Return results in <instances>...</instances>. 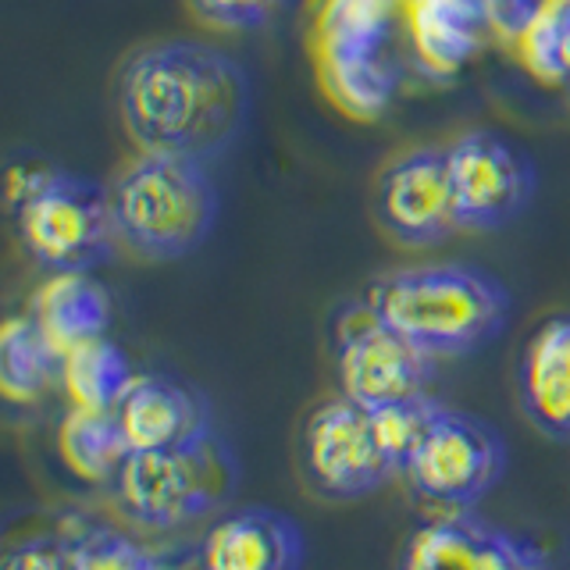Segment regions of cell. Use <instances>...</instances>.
<instances>
[{
    "label": "cell",
    "mask_w": 570,
    "mask_h": 570,
    "mask_svg": "<svg viewBox=\"0 0 570 570\" xmlns=\"http://www.w3.org/2000/svg\"><path fill=\"white\" fill-rule=\"evenodd\" d=\"M61 385V353L32 314H11L0 332V389L11 403H36Z\"/></svg>",
    "instance_id": "obj_18"
},
{
    "label": "cell",
    "mask_w": 570,
    "mask_h": 570,
    "mask_svg": "<svg viewBox=\"0 0 570 570\" xmlns=\"http://www.w3.org/2000/svg\"><path fill=\"white\" fill-rule=\"evenodd\" d=\"M546 0H485L489 32H499L503 40H521L539 18Z\"/></svg>",
    "instance_id": "obj_27"
},
{
    "label": "cell",
    "mask_w": 570,
    "mask_h": 570,
    "mask_svg": "<svg viewBox=\"0 0 570 570\" xmlns=\"http://www.w3.org/2000/svg\"><path fill=\"white\" fill-rule=\"evenodd\" d=\"M246 68L200 40L136 50L118 71V115L139 154L214 160L249 121Z\"/></svg>",
    "instance_id": "obj_1"
},
{
    "label": "cell",
    "mask_w": 570,
    "mask_h": 570,
    "mask_svg": "<svg viewBox=\"0 0 570 570\" xmlns=\"http://www.w3.org/2000/svg\"><path fill=\"white\" fill-rule=\"evenodd\" d=\"M507 474V442L485 417L442 406L403 468L417 499L442 510H471Z\"/></svg>",
    "instance_id": "obj_6"
},
{
    "label": "cell",
    "mask_w": 570,
    "mask_h": 570,
    "mask_svg": "<svg viewBox=\"0 0 570 570\" xmlns=\"http://www.w3.org/2000/svg\"><path fill=\"white\" fill-rule=\"evenodd\" d=\"M4 570H79L76 539L71 531L32 534L4 552Z\"/></svg>",
    "instance_id": "obj_26"
},
{
    "label": "cell",
    "mask_w": 570,
    "mask_h": 570,
    "mask_svg": "<svg viewBox=\"0 0 570 570\" xmlns=\"http://www.w3.org/2000/svg\"><path fill=\"white\" fill-rule=\"evenodd\" d=\"M136 371L115 338H89L61 356V389L71 406L86 410H115L129 392Z\"/></svg>",
    "instance_id": "obj_20"
},
{
    "label": "cell",
    "mask_w": 570,
    "mask_h": 570,
    "mask_svg": "<svg viewBox=\"0 0 570 570\" xmlns=\"http://www.w3.org/2000/svg\"><path fill=\"white\" fill-rule=\"evenodd\" d=\"M517 400L531 428L570 442V314H552L528 335L517 361Z\"/></svg>",
    "instance_id": "obj_13"
},
{
    "label": "cell",
    "mask_w": 570,
    "mask_h": 570,
    "mask_svg": "<svg viewBox=\"0 0 570 570\" xmlns=\"http://www.w3.org/2000/svg\"><path fill=\"white\" fill-rule=\"evenodd\" d=\"M29 314L61 356L111 328V296L94 272H50L36 289Z\"/></svg>",
    "instance_id": "obj_14"
},
{
    "label": "cell",
    "mask_w": 570,
    "mask_h": 570,
    "mask_svg": "<svg viewBox=\"0 0 570 570\" xmlns=\"http://www.w3.org/2000/svg\"><path fill=\"white\" fill-rule=\"evenodd\" d=\"M389 328L424 353L463 356L489 346L510 321V289L474 264H417L389 272L364 296Z\"/></svg>",
    "instance_id": "obj_2"
},
{
    "label": "cell",
    "mask_w": 570,
    "mask_h": 570,
    "mask_svg": "<svg viewBox=\"0 0 570 570\" xmlns=\"http://www.w3.org/2000/svg\"><path fill=\"white\" fill-rule=\"evenodd\" d=\"M374 210L392 239L428 246L460 228L450 154L445 147H414L392 157L374 186Z\"/></svg>",
    "instance_id": "obj_10"
},
{
    "label": "cell",
    "mask_w": 570,
    "mask_h": 570,
    "mask_svg": "<svg viewBox=\"0 0 570 570\" xmlns=\"http://www.w3.org/2000/svg\"><path fill=\"white\" fill-rule=\"evenodd\" d=\"M71 539H76L79 570H165L147 549L125 539L115 528L71 521Z\"/></svg>",
    "instance_id": "obj_24"
},
{
    "label": "cell",
    "mask_w": 570,
    "mask_h": 570,
    "mask_svg": "<svg viewBox=\"0 0 570 570\" xmlns=\"http://www.w3.org/2000/svg\"><path fill=\"white\" fill-rule=\"evenodd\" d=\"M58 450L68 468L82 481L115 485V478L125 468V460H129L132 445L125 439L115 410L71 406L58 428Z\"/></svg>",
    "instance_id": "obj_17"
},
{
    "label": "cell",
    "mask_w": 570,
    "mask_h": 570,
    "mask_svg": "<svg viewBox=\"0 0 570 570\" xmlns=\"http://www.w3.org/2000/svg\"><path fill=\"white\" fill-rule=\"evenodd\" d=\"M489 521L468 510H445L424 521L403 549L400 570H481Z\"/></svg>",
    "instance_id": "obj_19"
},
{
    "label": "cell",
    "mask_w": 570,
    "mask_h": 570,
    "mask_svg": "<svg viewBox=\"0 0 570 570\" xmlns=\"http://www.w3.org/2000/svg\"><path fill=\"white\" fill-rule=\"evenodd\" d=\"M293 0H189V8L204 18L207 26L225 32H254L289 8Z\"/></svg>",
    "instance_id": "obj_25"
},
{
    "label": "cell",
    "mask_w": 570,
    "mask_h": 570,
    "mask_svg": "<svg viewBox=\"0 0 570 570\" xmlns=\"http://www.w3.org/2000/svg\"><path fill=\"white\" fill-rule=\"evenodd\" d=\"M303 531L293 517L267 507L222 513L196 549V570H299Z\"/></svg>",
    "instance_id": "obj_11"
},
{
    "label": "cell",
    "mask_w": 570,
    "mask_h": 570,
    "mask_svg": "<svg viewBox=\"0 0 570 570\" xmlns=\"http://www.w3.org/2000/svg\"><path fill=\"white\" fill-rule=\"evenodd\" d=\"M239 485V463L228 442L210 432L175 450L129 453L115 478V499L142 528L168 531L222 510Z\"/></svg>",
    "instance_id": "obj_5"
},
{
    "label": "cell",
    "mask_w": 570,
    "mask_h": 570,
    "mask_svg": "<svg viewBox=\"0 0 570 570\" xmlns=\"http://www.w3.org/2000/svg\"><path fill=\"white\" fill-rule=\"evenodd\" d=\"M321 82H325L328 97L356 118H379L400 86L396 71H392L385 58L343 68H321Z\"/></svg>",
    "instance_id": "obj_21"
},
{
    "label": "cell",
    "mask_w": 570,
    "mask_h": 570,
    "mask_svg": "<svg viewBox=\"0 0 570 570\" xmlns=\"http://www.w3.org/2000/svg\"><path fill=\"white\" fill-rule=\"evenodd\" d=\"M442 403L432 396V392H424V396H414V400H403V403H389V406H379L371 410L374 414V424H379V439L385 445V453L392 460V468L403 474V468L414 456V450L421 445V439L428 435V428L439 417Z\"/></svg>",
    "instance_id": "obj_23"
},
{
    "label": "cell",
    "mask_w": 570,
    "mask_h": 570,
    "mask_svg": "<svg viewBox=\"0 0 570 570\" xmlns=\"http://www.w3.org/2000/svg\"><path fill=\"white\" fill-rule=\"evenodd\" d=\"M406 14L424 68L439 76L456 71L489 32L485 0H406Z\"/></svg>",
    "instance_id": "obj_15"
},
{
    "label": "cell",
    "mask_w": 570,
    "mask_h": 570,
    "mask_svg": "<svg viewBox=\"0 0 570 570\" xmlns=\"http://www.w3.org/2000/svg\"><path fill=\"white\" fill-rule=\"evenodd\" d=\"M8 200L26 254L47 272H94L121 246L111 186L89 175L29 165L11 171Z\"/></svg>",
    "instance_id": "obj_4"
},
{
    "label": "cell",
    "mask_w": 570,
    "mask_h": 570,
    "mask_svg": "<svg viewBox=\"0 0 570 570\" xmlns=\"http://www.w3.org/2000/svg\"><path fill=\"white\" fill-rule=\"evenodd\" d=\"M400 0H328L317 26V65L343 68L382 61Z\"/></svg>",
    "instance_id": "obj_16"
},
{
    "label": "cell",
    "mask_w": 570,
    "mask_h": 570,
    "mask_svg": "<svg viewBox=\"0 0 570 570\" xmlns=\"http://www.w3.org/2000/svg\"><path fill=\"white\" fill-rule=\"evenodd\" d=\"M567 89H570V79H567Z\"/></svg>",
    "instance_id": "obj_28"
},
{
    "label": "cell",
    "mask_w": 570,
    "mask_h": 570,
    "mask_svg": "<svg viewBox=\"0 0 570 570\" xmlns=\"http://www.w3.org/2000/svg\"><path fill=\"white\" fill-rule=\"evenodd\" d=\"M335 364L343 396L367 410L424 396L435 382V356L389 328L364 299L335 317Z\"/></svg>",
    "instance_id": "obj_7"
},
{
    "label": "cell",
    "mask_w": 570,
    "mask_h": 570,
    "mask_svg": "<svg viewBox=\"0 0 570 570\" xmlns=\"http://www.w3.org/2000/svg\"><path fill=\"white\" fill-rule=\"evenodd\" d=\"M121 249L139 261H183L196 254L218 222V186L207 160L136 154L111 183Z\"/></svg>",
    "instance_id": "obj_3"
},
{
    "label": "cell",
    "mask_w": 570,
    "mask_h": 570,
    "mask_svg": "<svg viewBox=\"0 0 570 570\" xmlns=\"http://www.w3.org/2000/svg\"><path fill=\"white\" fill-rule=\"evenodd\" d=\"M115 414L132 453L175 450L214 432L204 392L168 374H136Z\"/></svg>",
    "instance_id": "obj_12"
},
{
    "label": "cell",
    "mask_w": 570,
    "mask_h": 570,
    "mask_svg": "<svg viewBox=\"0 0 570 570\" xmlns=\"http://www.w3.org/2000/svg\"><path fill=\"white\" fill-rule=\"evenodd\" d=\"M460 228L495 232L524 214L534 196V168L524 150H517L499 132H463L445 142Z\"/></svg>",
    "instance_id": "obj_9"
},
{
    "label": "cell",
    "mask_w": 570,
    "mask_h": 570,
    "mask_svg": "<svg viewBox=\"0 0 570 570\" xmlns=\"http://www.w3.org/2000/svg\"><path fill=\"white\" fill-rule=\"evenodd\" d=\"M524 61L546 82L570 79V0H546L539 18L521 36Z\"/></svg>",
    "instance_id": "obj_22"
},
{
    "label": "cell",
    "mask_w": 570,
    "mask_h": 570,
    "mask_svg": "<svg viewBox=\"0 0 570 570\" xmlns=\"http://www.w3.org/2000/svg\"><path fill=\"white\" fill-rule=\"evenodd\" d=\"M299 460L311 489L325 499H361L400 474L379 439L374 414L350 396L311 410L299 432Z\"/></svg>",
    "instance_id": "obj_8"
}]
</instances>
